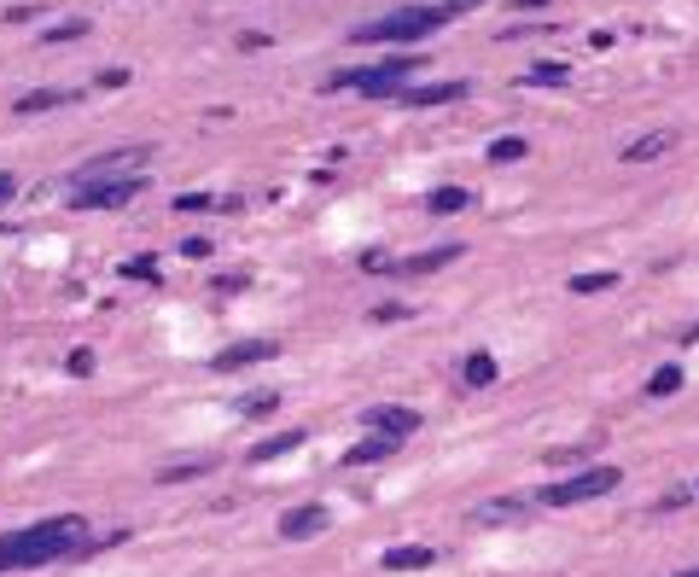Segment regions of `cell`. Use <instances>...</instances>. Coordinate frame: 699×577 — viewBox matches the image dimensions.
I'll return each mask as SVG.
<instances>
[{"instance_id": "1", "label": "cell", "mask_w": 699, "mask_h": 577, "mask_svg": "<svg viewBox=\"0 0 699 577\" xmlns=\"http://www.w3.org/2000/svg\"><path fill=\"white\" fill-rule=\"evenodd\" d=\"M82 548H88V525L76 513H59V519H41L24 531H0V572H35V566L82 554Z\"/></svg>"}, {"instance_id": "2", "label": "cell", "mask_w": 699, "mask_h": 577, "mask_svg": "<svg viewBox=\"0 0 699 577\" xmlns=\"http://www.w3.org/2000/svg\"><path fill=\"white\" fill-rule=\"evenodd\" d=\"M449 24V12H443V0L437 6H402V12H385V18H373V24H362L356 30V41H426V35H437Z\"/></svg>"}, {"instance_id": "3", "label": "cell", "mask_w": 699, "mask_h": 577, "mask_svg": "<svg viewBox=\"0 0 699 577\" xmlns=\"http://www.w3.org/2000/svg\"><path fill=\"white\" fill-rule=\"evenodd\" d=\"M420 65H426V59L397 53V59H385V65H373V70H338L327 88H356V94H367V100H391V94H402V88L414 82V70Z\"/></svg>"}, {"instance_id": "4", "label": "cell", "mask_w": 699, "mask_h": 577, "mask_svg": "<svg viewBox=\"0 0 699 577\" xmlns=\"http://www.w3.org/2000/svg\"><path fill=\"white\" fill-rule=\"evenodd\" d=\"M618 484H624L618 467H583V473L560 478V484H542V490H536V502H542V508H577V502H600V496H612Z\"/></svg>"}, {"instance_id": "5", "label": "cell", "mask_w": 699, "mask_h": 577, "mask_svg": "<svg viewBox=\"0 0 699 577\" xmlns=\"http://www.w3.org/2000/svg\"><path fill=\"white\" fill-rule=\"evenodd\" d=\"M152 158V146H117V152H100V158H88L82 170L70 175V193L76 187H100V181H123V175H140V164Z\"/></svg>"}, {"instance_id": "6", "label": "cell", "mask_w": 699, "mask_h": 577, "mask_svg": "<svg viewBox=\"0 0 699 577\" xmlns=\"http://www.w3.org/2000/svg\"><path fill=\"white\" fill-rule=\"evenodd\" d=\"M146 193V175H123V181H100V187H76L70 193V210H117Z\"/></svg>"}, {"instance_id": "7", "label": "cell", "mask_w": 699, "mask_h": 577, "mask_svg": "<svg viewBox=\"0 0 699 577\" xmlns=\"http://www.w3.org/2000/svg\"><path fill=\"white\" fill-rule=\"evenodd\" d=\"M362 420L373 432H391V438H414L420 432V414L402 403H373V408H362Z\"/></svg>"}, {"instance_id": "8", "label": "cell", "mask_w": 699, "mask_h": 577, "mask_svg": "<svg viewBox=\"0 0 699 577\" xmlns=\"http://www.w3.org/2000/svg\"><path fill=\"white\" fill-rule=\"evenodd\" d=\"M536 496H496V502H478V508L466 513L472 525H513V519H531Z\"/></svg>"}, {"instance_id": "9", "label": "cell", "mask_w": 699, "mask_h": 577, "mask_svg": "<svg viewBox=\"0 0 699 577\" xmlns=\"http://www.w3.org/2000/svg\"><path fill=\"white\" fill-rule=\"evenodd\" d=\"M327 525H333V513L321 508V502H309V508H292L280 519V537H286V543H309V537H321Z\"/></svg>"}, {"instance_id": "10", "label": "cell", "mask_w": 699, "mask_h": 577, "mask_svg": "<svg viewBox=\"0 0 699 577\" xmlns=\"http://www.w3.org/2000/svg\"><path fill=\"white\" fill-rule=\"evenodd\" d=\"M268 356H280L274 339H245V344H233V350H222L210 368H216V374H233V368H251V362H268Z\"/></svg>"}, {"instance_id": "11", "label": "cell", "mask_w": 699, "mask_h": 577, "mask_svg": "<svg viewBox=\"0 0 699 577\" xmlns=\"http://www.w3.org/2000/svg\"><path fill=\"white\" fill-rule=\"evenodd\" d=\"M402 443H408V438H391V432H373L367 443H350V449H344V467H379V461H391V455H397Z\"/></svg>"}, {"instance_id": "12", "label": "cell", "mask_w": 699, "mask_h": 577, "mask_svg": "<svg viewBox=\"0 0 699 577\" xmlns=\"http://www.w3.org/2000/svg\"><path fill=\"white\" fill-rule=\"evenodd\" d=\"M472 94V82H426V88H402V105H461Z\"/></svg>"}, {"instance_id": "13", "label": "cell", "mask_w": 699, "mask_h": 577, "mask_svg": "<svg viewBox=\"0 0 699 577\" xmlns=\"http://www.w3.org/2000/svg\"><path fill=\"white\" fill-rule=\"evenodd\" d=\"M82 88H35V94H18V117H41V111H59V105H76Z\"/></svg>"}, {"instance_id": "14", "label": "cell", "mask_w": 699, "mask_h": 577, "mask_svg": "<svg viewBox=\"0 0 699 577\" xmlns=\"http://www.w3.org/2000/svg\"><path fill=\"white\" fill-rule=\"evenodd\" d=\"M676 152V129H653V135H641L624 146V164H653V158H665Z\"/></svg>"}, {"instance_id": "15", "label": "cell", "mask_w": 699, "mask_h": 577, "mask_svg": "<svg viewBox=\"0 0 699 577\" xmlns=\"http://www.w3.org/2000/svg\"><path fill=\"white\" fill-rule=\"evenodd\" d=\"M496 356H490V350H472V356H466L461 362V385L466 391H490V385H496Z\"/></svg>"}, {"instance_id": "16", "label": "cell", "mask_w": 699, "mask_h": 577, "mask_svg": "<svg viewBox=\"0 0 699 577\" xmlns=\"http://www.w3.org/2000/svg\"><path fill=\"white\" fill-rule=\"evenodd\" d=\"M426 566H437V548H426V543H408V548L385 554V572H426Z\"/></svg>"}, {"instance_id": "17", "label": "cell", "mask_w": 699, "mask_h": 577, "mask_svg": "<svg viewBox=\"0 0 699 577\" xmlns=\"http://www.w3.org/2000/svg\"><path fill=\"white\" fill-rule=\"evenodd\" d=\"M466 245H437V251H420V257H402L397 263V274H432V269H443V263H455Z\"/></svg>"}, {"instance_id": "18", "label": "cell", "mask_w": 699, "mask_h": 577, "mask_svg": "<svg viewBox=\"0 0 699 577\" xmlns=\"http://www.w3.org/2000/svg\"><path fill=\"white\" fill-rule=\"evenodd\" d=\"M303 443H309V432H274V438L268 443H257V449H251V467H263V461H274V455H292V449H303Z\"/></svg>"}, {"instance_id": "19", "label": "cell", "mask_w": 699, "mask_h": 577, "mask_svg": "<svg viewBox=\"0 0 699 577\" xmlns=\"http://www.w3.org/2000/svg\"><path fill=\"white\" fill-rule=\"evenodd\" d=\"M566 82H571V70L560 59H542V65H531L519 76V88H566Z\"/></svg>"}, {"instance_id": "20", "label": "cell", "mask_w": 699, "mask_h": 577, "mask_svg": "<svg viewBox=\"0 0 699 577\" xmlns=\"http://www.w3.org/2000/svg\"><path fill=\"white\" fill-rule=\"evenodd\" d=\"M466 204H472L466 187H437V193H426V210H432V216H455V210H466Z\"/></svg>"}, {"instance_id": "21", "label": "cell", "mask_w": 699, "mask_h": 577, "mask_svg": "<svg viewBox=\"0 0 699 577\" xmlns=\"http://www.w3.org/2000/svg\"><path fill=\"white\" fill-rule=\"evenodd\" d=\"M676 391H682V368H676V362L653 368V379H647V397H676Z\"/></svg>"}, {"instance_id": "22", "label": "cell", "mask_w": 699, "mask_h": 577, "mask_svg": "<svg viewBox=\"0 0 699 577\" xmlns=\"http://www.w3.org/2000/svg\"><path fill=\"white\" fill-rule=\"evenodd\" d=\"M618 286V274L612 269H600V274H571V292L577 298H595V292H612Z\"/></svg>"}, {"instance_id": "23", "label": "cell", "mask_w": 699, "mask_h": 577, "mask_svg": "<svg viewBox=\"0 0 699 577\" xmlns=\"http://www.w3.org/2000/svg\"><path fill=\"white\" fill-rule=\"evenodd\" d=\"M525 152H531V146H525L519 135H501V140H490V152H484V158H490V164H519Z\"/></svg>"}, {"instance_id": "24", "label": "cell", "mask_w": 699, "mask_h": 577, "mask_svg": "<svg viewBox=\"0 0 699 577\" xmlns=\"http://www.w3.org/2000/svg\"><path fill=\"white\" fill-rule=\"evenodd\" d=\"M204 473H216V455H204V461H181V467H164L158 484H181V478H204Z\"/></svg>"}, {"instance_id": "25", "label": "cell", "mask_w": 699, "mask_h": 577, "mask_svg": "<svg viewBox=\"0 0 699 577\" xmlns=\"http://www.w3.org/2000/svg\"><path fill=\"white\" fill-rule=\"evenodd\" d=\"M600 443L606 438H583V443H571V449H548V461H560V467H566V461H589Z\"/></svg>"}, {"instance_id": "26", "label": "cell", "mask_w": 699, "mask_h": 577, "mask_svg": "<svg viewBox=\"0 0 699 577\" xmlns=\"http://www.w3.org/2000/svg\"><path fill=\"white\" fill-rule=\"evenodd\" d=\"M239 414H274V408H280V391H257V397H239Z\"/></svg>"}, {"instance_id": "27", "label": "cell", "mask_w": 699, "mask_h": 577, "mask_svg": "<svg viewBox=\"0 0 699 577\" xmlns=\"http://www.w3.org/2000/svg\"><path fill=\"white\" fill-rule=\"evenodd\" d=\"M245 286H251V274H216V280H210V292H216V298H228V292H245Z\"/></svg>"}, {"instance_id": "28", "label": "cell", "mask_w": 699, "mask_h": 577, "mask_svg": "<svg viewBox=\"0 0 699 577\" xmlns=\"http://www.w3.org/2000/svg\"><path fill=\"white\" fill-rule=\"evenodd\" d=\"M402 257H385V251H362V269L367 274H397Z\"/></svg>"}, {"instance_id": "29", "label": "cell", "mask_w": 699, "mask_h": 577, "mask_svg": "<svg viewBox=\"0 0 699 577\" xmlns=\"http://www.w3.org/2000/svg\"><path fill=\"white\" fill-rule=\"evenodd\" d=\"M123 280H158V263L152 257H134V263H123Z\"/></svg>"}, {"instance_id": "30", "label": "cell", "mask_w": 699, "mask_h": 577, "mask_svg": "<svg viewBox=\"0 0 699 577\" xmlns=\"http://www.w3.org/2000/svg\"><path fill=\"white\" fill-rule=\"evenodd\" d=\"M76 35H88V18H70V24H53L47 41H76Z\"/></svg>"}, {"instance_id": "31", "label": "cell", "mask_w": 699, "mask_h": 577, "mask_svg": "<svg viewBox=\"0 0 699 577\" xmlns=\"http://www.w3.org/2000/svg\"><path fill=\"white\" fill-rule=\"evenodd\" d=\"M402 315H408L402 304H379V309H373V321H402Z\"/></svg>"}, {"instance_id": "32", "label": "cell", "mask_w": 699, "mask_h": 577, "mask_svg": "<svg viewBox=\"0 0 699 577\" xmlns=\"http://www.w3.org/2000/svg\"><path fill=\"white\" fill-rule=\"evenodd\" d=\"M472 6H484V0H443V12H449V18H461V12H472Z\"/></svg>"}, {"instance_id": "33", "label": "cell", "mask_w": 699, "mask_h": 577, "mask_svg": "<svg viewBox=\"0 0 699 577\" xmlns=\"http://www.w3.org/2000/svg\"><path fill=\"white\" fill-rule=\"evenodd\" d=\"M12 193H18V175H6V170H0V204L12 199Z\"/></svg>"}, {"instance_id": "34", "label": "cell", "mask_w": 699, "mask_h": 577, "mask_svg": "<svg viewBox=\"0 0 699 577\" xmlns=\"http://www.w3.org/2000/svg\"><path fill=\"white\" fill-rule=\"evenodd\" d=\"M536 6H554V0H513V12H536Z\"/></svg>"}, {"instance_id": "35", "label": "cell", "mask_w": 699, "mask_h": 577, "mask_svg": "<svg viewBox=\"0 0 699 577\" xmlns=\"http://www.w3.org/2000/svg\"><path fill=\"white\" fill-rule=\"evenodd\" d=\"M676 344H699V321H694V327H688V333H682Z\"/></svg>"}, {"instance_id": "36", "label": "cell", "mask_w": 699, "mask_h": 577, "mask_svg": "<svg viewBox=\"0 0 699 577\" xmlns=\"http://www.w3.org/2000/svg\"><path fill=\"white\" fill-rule=\"evenodd\" d=\"M676 577H699V566H694V572H676Z\"/></svg>"}]
</instances>
